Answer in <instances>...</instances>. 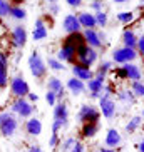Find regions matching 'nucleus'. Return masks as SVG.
<instances>
[{"label":"nucleus","instance_id":"33","mask_svg":"<svg viewBox=\"0 0 144 152\" xmlns=\"http://www.w3.org/2000/svg\"><path fill=\"white\" fill-rule=\"evenodd\" d=\"M45 64H47V69H50V70H54V72H62V70H65L64 64L60 62L57 57H47Z\"/></svg>","mask_w":144,"mask_h":152},{"label":"nucleus","instance_id":"12","mask_svg":"<svg viewBox=\"0 0 144 152\" xmlns=\"http://www.w3.org/2000/svg\"><path fill=\"white\" fill-rule=\"evenodd\" d=\"M62 28L65 34H77V32H82V27L79 23V18H77V14H67L64 15L62 18Z\"/></svg>","mask_w":144,"mask_h":152},{"label":"nucleus","instance_id":"40","mask_svg":"<svg viewBox=\"0 0 144 152\" xmlns=\"http://www.w3.org/2000/svg\"><path fill=\"white\" fill-rule=\"evenodd\" d=\"M60 144V139H59V134H52L50 135V139H49V147H52V149H55Z\"/></svg>","mask_w":144,"mask_h":152},{"label":"nucleus","instance_id":"3","mask_svg":"<svg viewBox=\"0 0 144 152\" xmlns=\"http://www.w3.org/2000/svg\"><path fill=\"white\" fill-rule=\"evenodd\" d=\"M18 129V121L12 112H0V134L4 137H12Z\"/></svg>","mask_w":144,"mask_h":152},{"label":"nucleus","instance_id":"45","mask_svg":"<svg viewBox=\"0 0 144 152\" xmlns=\"http://www.w3.org/2000/svg\"><path fill=\"white\" fill-rule=\"evenodd\" d=\"M60 129H64L62 124H60L59 121H52V134H59V130Z\"/></svg>","mask_w":144,"mask_h":152},{"label":"nucleus","instance_id":"42","mask_svg":"<svg viewBox=\"0 0 144 152\" xmlns=\"http://www.w3.org/2000/svg\"><path fill=\"white\" fill-rule=\"evenodd\" d=\"M47 10H49L50 15H57L59 12H60V5L59 4H49L47 5Z\"/></svg>","mask_w":144,"mask_h":152},{"label":"nucleus","instance_id":"16","mask_svg":"<svg viewBox=\"0 0 144 152\" xmlns=\"http://www.w3.org/2000/svg\"><path fill=\"white\" fill-rule=\"evenodd\" d=\"M54 121H59L62 124V127H67L69 124V107L67 104L60 100L54 105Z\"/></svg>","mask_w":144,"mask_h":152},{"label":"nucleus","instance_id":"36","mask_svg":"<svg viewBox=\"0 0 144 152\" xmlns=\"http://www.w3.org/2000/svg\"><path fill=\"white\" fill-rule=\"evenodd\" d=\"M10 10H12L10 0H0V17H9Z\"/></svg>","mask_w":144,"mask_h":152},{"label":"nucleus","instance_id":"29","mask_svg":"<svg viewBox=\"0 0 144 152\" xmlns=\"http://www.w3.org/2000/svg\"><path fill=\"white\" fill-rule=\"evenodd\" d=\"M143 125V117L141 115H134V117H131L129 122L126 124V132L127 134H134L136 130H139V127Z\"/></svg>","mask_w":144,"mask_h":152},{"label":"nucleus","instance_id":"13","mask_svg":"<svg viewBox=\"0 0 144 152\" xmlns=\"http://www.w3.org/2000/svg\"><path fill=\"white\" fill-rule=\"evenodd\" d=\"M104 85H106V80H104V79H99V77H94L92 80L86 82V89L89 90V97L99 100L102 92H104Z\"/></svg>","mask_w":144,"mask_h":152},{"label":"nucleus","instance_id":"27","mask_svg":"<svg viewBox=\"0 0 144 152\" xmlns=\"http://www.w3.org/2000/svg\"><path fill=\"white\" fill-rule=\"evenodd\" d=\"M112 60H101L97 69L94 70V77H99V79H104L106 80V77H107L109 72H112Z\"/></svg>","mask_w":144,"mask_h":152},{"label":"nucleus","instance_id":"10","mask_svg":"<svg viewBox=\"0 0 144 152\" xmlns=\"http://www.w3.org/2000/svg\"><path fill=\"white\" fill-rule=\"evenodd\" d=\"M10 37H12V45L15 49H24L29 40V32L24 25H15L12 28V35Z\"/></svg>","mask_w":144,"mask_h":152},{"label":"nucleus","instance_id":"23","mask_svg":"<svg viewBox=\"0 0 144 152\" xmlns=\"http://www.w3.org/2000/svg\"><path fill=\"white\" fill-rule=\"evenodd\" d=\"M62 45H71L74 49H79L82 45H86V39H84V34L82 32H77V34H69L62 39Z\"/></svg>","mask_w":144,"mask_h":152},{"label":"nucleus","instance_id":"2","mask_svg":"<svg viewBox=\"0 0 144 152\" xmlns=\"http://www.w3.org/2000/svg\"><path fill=\"white\" fill-rule=\"evenodd\" d=\"M29 64V70H30V74L35 79H45V75H47V64H45V60L42 58V55L39 54V52H32L30 57H29L27 60Z\"/></svg>","mask_w":144,"mask_h":152},{"label":"nucleus","instance_id":"49","mask_svg":"<svg viewBox=\"0 0 144 152\" xmlns=\"http://www.w3.org/2000/svg\"><path fill=\"white\" fill-rule=\"evenodd\" d=\"M137 151H139V152H144V139L141 140L139 144H137Z\"/></svg>","mask_w":144,"mask_h":152},{"label":"nucleus","instance_id":"17","mask_svg":"<svg viewBox=\"0 0 144 152\" xmlns=\"http://www.w3.org/2000/svg\"><path fill=\"white\" fill-rule=\"evenodd\" d=\"M72 77H76V79H79V80H82V82H89V80L94 79V70L76 62L72 65Z\"/></svg>","mask_w":144,"mask_h":152},{"label":"nucleus","instance_id":"32","mask_svg":"<svg viewBox=\"0 0 144 152\" xmlns=\"http://www.w3.org/2000/svg\"><path fill=\"white\" fill-rule=\"evenodd\" d=\"M129 89H131V92L134 94L136 99H144V82H143V80L131 82Z\"/></svg>","mask_w":144,"mask_h":152},{"label":"nucleus","instance_id":"38","mask_svg":"<svg viewBox=\"0 0 144 152\" xmlns=\"http://www.w3.org/2000/svg\"><path fill=\"white\" fill-rule=\"evenodd\" d=\"M45 102L49 104L50 107H54L55 104H57V97H55L54 92H50V90H47V94H45Z\"/></svg>","mask_w":144,"mask_h":152},{"label":"nucleus","instance_id":"21","mask_svg":"<svg viewBox=\"0 0 144 152\" xmlns=\"http://www.w3.org/2000/svg\"><path fill=\"white\" fill-rule=\"evenodd\" d=\"M77 18H79V23H81L82 30H86V28H97L96 17H94V14H92V12H89V10L77 12Z\"/></svg>","mask_w":144,"mask_h":152},{"label":"nucleus","instance_id":"22","mask_svg":"<svg viewBox=\"0 0 144 152\" xmlns=\"http://www.w3.org/2000/svg\"><path fill=\"white\" fill-rule=\"evenodd\" d=\"M65 89L71 92L74 97H77V95H82L84 92H86V82L79 80V79H76V77H71L67 80V84H65Z\"/></svg>","mask_w":144,"mask_h":152},{"label":"nucleus","instance_id":"6","mask_svg":"<svg viewBox=\"0 0 144 152\" xmlns=\"http://www.w3.org/2000/svg\"><path fill=\"white\" fill-rule=\"evenodd\" d=\"M10 92L15 99H27L29 92H30V87H29L27 80L22 74H17V75L10 80Z\"/></svg>","mask_w":144,"mask_h":152},{"label":"nucleus","instance_id":"26","mask_svg":"<svg viewBox=\"0 0 144 152\" xmlns=\"http://www.w3.org/2000/svg\"><path fill=\"white\" fill-rule=\"evenodd\" d=\"M137 34H136L132 28H124V32H122V37H121V40H122V45L124 47H129V49H136L137 47Z\"/></svg>","mask_w":144,"mask_h":152},{"label":"nucleus","instance_id":"11","mask_svg":"<svg viewBox=\"0 0 144 152\" xmlns=\"http://www.w3.org/2000/svg\"><path fill=\"white\" fill-rule=\"evenodd\" d=\"M47 90L54 92L55 97H57V102L64 100V97H65V85H64L62 80H60L59 77H55V75H52V77L47 79Z\"/></svg>","mask_w":144,"mask_h":152},{"label":"nucleus","instance_id":"52","mask_svg":"<svg viewBox=\"0 0 144 152\" xmlns=\"http://www.w3.org/2000/svg\"><path fill=\"white\" fill-rule=\"evenodd\" d=\"M141 117H143V119H144V109H143V112H141Z\"/></svg>","mask_w":144,"mask_h":152},{"label":"nucleus","instance_id":"43","mask_svg":"<svg viewBox=\"0 0 144 152\" xmlns=\"http://www.w3.org/2000/svg\"><path fill=\"white\" fill-rule=\"evenodd\" d=\"M65 4L72 9H81L82 5H84V0H65Z\"/></svg>","mask_w":144,"mask_h":152},{"label":"nucleus","instance_id":"8","mask_svg":"<svg viewBox=\"0 0 144 152\" xmlns=\"http://www.w3.org/2000/svg\"><path fill=\"white\" fill-rule=\"evenodd\" d=\"M99 112L101 115L107 121H112L114 117L117 115V105H116V100H114L111 95L107 94H102L99 99Z\"/></svg>","mask_w":144,"mask_h":152},{"label":"nucleus","instance_id":"41","mask_svg":"<svg viewBox=\"0 0 144 152\" xmlns=\"http://www.w3.org/2000/svg\"><path fill=\"white\" fill-rule=\"evenodd\" d=\"M136 50H137V54L143 55L144 57V34L137 39V47H136Z\"/></svg>","mask_w":144,"mask_h":152},{"label":"nucleus","instance_id":"53","mask_svg":"<svg viewBox=\"0 0 144 152\" xmlns=\"http://www.w3.org/2000/svg\"><path fill=\"white\" fill-rule=\"evenodd\" d=\"M139 2H141V4H144V0H139Z\"/></svg>","mask_w":144,"mask_h":152},{"label":"nucleus","instance_id":"51","mask_svg":"<svg viewBox=\"0 0 144 152\" xmlns=\"http://www.w3.org/2000/svg\"><path fill=\"white\" fill-rule=\"evenodd\" d=\"M47 4H57V0H45Z\"/></svg>","mask_w":144,"mask_h":152},{"label":"nucleus","instance_id":"31","mask_svg":"<svg viewBox=\"0 0 144 152\" xmlns=\"http://www.w3.org/2000/svg\"><path fill=\"white\" fill-rule=\"evenodd\" d=\"M10 18L14 20H25L27 18V10L20 7V5H12V10H10Z\"/></svg>","mask_w":144,"mask_h":152},{"label":"nucleus","instance_id":"28","mask_svg":"<svg viewBox=\"0 0 144 152\" xmlns=\"http://www.w3.org/2000/svg\"><path fill=\"white\" fill-rule=\"evenodd\" d=\"M116 97L119 102L126 104V105H134L137 102V99L134 97V94L131 92V89H122V90H117L116 92Z\"/></svg>","mask_w":144,"mask_h":152},{"label":"nucleus","instance_id":"30","mask_svg":"<svg viewBox=\"0 0 144 152\" xmlns=\"http://www.w3.org/2000/svg\"><path fill=\"white\" fill-rule=\"evenodd\" d=\"M116 18H117V22L122 23V25H129V23L134 22V12H131V10H124V12H117L116 14Z\"/></svg>","mask_w":144,"mask_h":152},{"label":"nucleus","instance_id":"9","mask_svg":"<svg viewBox=\"0 0 144 152\" xmlns=\"http://www.w3.org/2000/svg\"><path fill=\"white\" fill-rule=\"evenodd\" d=\"M82 34H84V39H86V45H89L96 50L106 47V42L101 39L99 28H86V30H82Z\"/></svg>","mask_w":144,"mask_h":152},{"label":"nucleus","instance_id":"44","mask_svg":"<svg viewBox=\"0 0 144 152\" xmlns=\"http://www.w3.org/2000/svg\"><path fill=\"white\" fill-rule=\"evenodd\" d=\"M71 152H86V147H84V144L77 139V142L74 144V147L71 149Z\"/></svg>","mask_w":144,"mask_h":152},{"label":"nucleus","instance_id":"37","mask_svg":"<svg viewBox=\"0 0 144 152\" xmlns=\"http://www.w3.org/2000/svg\"><path fill=\"white\" fill-rule=\"evenodd\" d=\"M89 10L92 12V14L102 12L104 10V0H90L89 2Z\"/></svg>","mask_w":144,"mask_h":152},{"label":"nucleus","instance_id":"50","mask_svg":"<svg viewBox=\"0 0 144 152\" xmlns=\"http://www.w3.org/2000/svg\"><path fill=\"white\" fill-rule=\"evenodd\" d=\"M114 4H126V2H129V0H112Z\"/></svg>","mask_w":144,"mask_h":152},{"label":"nucleus","instance_id":"7","mask_svg":"<svg viewBox=\"0 0 144 152\" xmlns=\"http://www.w3.org/2000/svg\"><path fill=\"white\" fill-rule=\"evenodd\" d=\"M10 112L12 114H17L20 119H30L32 114L35 112L34 104H30L27 99H15L12 105H10Z\"/></svg>","mask_w":144,"mask_h":152},{"label":"nucleus","instance_id":"24","mask_svg":"<svg viewBox=\"0 0 144 152\" xmlns=\"http://www.w3.org/2000/svg\"><path fill=\"white\" fill-rule=\"evenodd\" d=\"M101 130V122H89V124H82L81 127V137L82 139H92L99 134Z\"/></svg>","mask_w":144,"mask_h":152},{"label":"nucleus","instance_id":"34","mask_svg":"<svg viewBox=\"0 0 144 152\" xmlns=\"http://www.w3.org/2000/svg\"><path fill=\"white\" fill-rule=\"evenodd\" d=\"M96 17V23H97V27L102 30L104 27H107V23H109V15L106 10H102V12H96L94 14Z\"/></svg>","mask_w":144,"mask_h":152},{"label":"nucleus","instance_id":"46","mask_svg":"<svg viewBox=\"0 0 144 152\" xmlns=\"http://www.w3.org/2000/svg\"><path fill=\"white\" fill-rule=\"evenodd\" d=\"M27 152H44V151H42V147L39 144H32V145H29Z\"/></svg>","mask_w":144,"mask_h":152},{"label":"nucleus","instance_id":"20","mask_svg":"<svg viewBox=\"0 0 144 152\" xmlns=\"http://www.w3.org/2000/svg\"><path fill=\"white\" fill-rule=\"evenodd\" d=\"M9 85V57L5 52H0V89Z\"/></svg>","mask_w":144,"mask_h":152},{"label":"nucleus","instance_id":"1","mask_svg":"<svg viewBox=\"0 0 144 152\" xmlns=\"http://www.w3.org/2000/svg\"><path fill=\"white\" fill-rule=\"evenodd\" d=\"M97 60H99V50L92 49L89 45H82V47L77 49V52H76V62L77 64L92 69V65H94Z\"/></svg>","mask_w":144,"mask_h":152},{"label":"nucleus","instance_id":"25","mask_svg":"<svg viewBox=\"0 0 144 152\" xmlns=\"http://www.w3.org/2000/svg\"><path fill=\"white\" fill-rule=\"evenodd\" d=\"M25 132H27L30 137H37V135L42 134V122L40 119L37 117H30L27 122H25Z\"/></svg>","mask_w":144,"mask_h":152},{"label":"nucleus","instance_id":"14","mask_svg":"<svg viewBox=\"0 0 144 152\" xmlns=\"http://www.w3.org/2000/svg\"><path fill=\"white\" fill-rule=\"evenodd\" d=\"M47 35H49V28H47V23H45V20L42 17H39L35 20V23H34V30H32V39L35 42H42L47 39Z\"/></svg>","mask_w":144,"mask_h":152},{"label":"nucleus","instance_id":"39","mask_svg":"<svg viewBox=\"0 0 144 152\" xmlns=\"http://www.w3.org/2000/svg\"><path fill=\"white\" fill-rule=\"evenodd\" d=\"M112 72H114V75L117 77V79H121V80H126V70H124V67H116V69H112Z\"/></svg>","mask_w":144,"mask_h":152},{"label":"nucleus","instance_id":"18","mask_svg":"<svg viewBox=\"0 0 144 152\" xmlns=\"http://www.w3.org/2000/svg\"><path fill=\"white\" fill-rule=\"evenodd\" d=\"M104 144H106V147H109V149H117L122 144L121 132H119L116 127L107 129V132H106V139H104Z\"/></svg>","mask_w":144,"mask_h":152},{"label":"nucleus","instance_id":"4","mask_svg":"<svg viewBox=\"0 0 144 152\" xmlns=\"http://www.w3.org/2000/svg\"><path fill=\"white\" fill-rule=\"evenodd\" d=\"M112 64H119V65H124V64H129V62H136V58L139 57L137 50L136 49H129V47H117V49L112 50Z\"/></svg>","mask_w":144,"mask_h":152},{"label":"nucleus","instance_id":"48","mask_svg":"<svg viewBox=\"0 0 144 152\" xmlns=\"http://www.w3.org/2000/svg\"><path fill=\"white\" fill-rule=\"evenodd\" d=\"M96 152H119L117 149H109V147H99Z\"/></svg>","mask_w":144,"mask_h":152},{"label":"nucleus","instance_id":"47","mask_svg":"<svg viewBox=\"0 0 144 152\" xmlns=\"http://www.w3.org/2000/svg\"><path fill=\"white\" fill-rule=\"evenodd\" d=\"M27 100L30 104H35L37 100H39V95L37 94H34V92H29V95H27Z\"/></svg>","mask_w":144,"mask_h":152},{"label":"nucleus","instance_id":"5","mask_svg":"<svg viewBox=\"0 0 144 152\" xmlns=\"http://www.w3.org/2000/svg\"><path fill=\"white\" fill-rule=\"evenodd\" d=\"M77 121L81 124H89V122H101V112L99 109L92 104H84L79 107L77 112Z\"/></svg>","mask_w":144,"mask_h":152},{"label":"nucleus","instance_id":"15","mask_svg":"<svg viewBox=\"0 0 144 152\" xmlns=\"http://www.w3.org/2000/svg\"><path fill=\"white\" fill-rule=\"evenodd\" d=\"M76 52L77 50L74 49V47H71V45H62V47L57 50L55 57H57L62 64H71V65H74V64H76Z\"/></svg>","mask_w":144,"mask_h":152},{"label":"nucleus","instance_id":"35","mask_svg":"<svg viewBox=\"0 0 144 152\" xmlns=\"http://www.w3.org/2000/svg\"><path fill=\"white\" fill-rule=\"evenodd\" d=\"M77 142L76 137H65L64 140H60V144H59V147H60V152H71V149L74 147V144Z\"/></svg>","mask_w":144,"mask_h":152},{"label":"nucleus","instance_id":"19","mask_svg":"<svg viewBox=\"0 0 144 152\" xmlns=\"http://www.w3.org/2000/svg\"><path fill=\"white\" fill-rule=\"evenodd\" d=\"M124 70H126V80L129 82H136V80H143V69L134 62L124 64L122 65Z\"/></svg>","mask_w":144,"mask_h":152}]
</instances>
